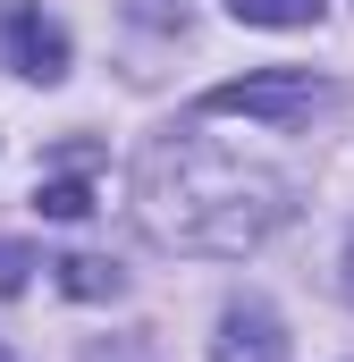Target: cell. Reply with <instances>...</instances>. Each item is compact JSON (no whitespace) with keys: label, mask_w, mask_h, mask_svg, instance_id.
<instances>
[{"label":"cell","mask_w":354,"mask_h":362,"mask_svg":"<svg viewBox=\"0 0 354 362\" xmlns=\"http://www.w3.org/2000/svg\"><path fill=\"white\" fill-rule=\"evenodd\" d=\"M42 270V253H34V245H8V236H0V295H25V278Z\"/></svg>","instance_id":"cell-8"},{"label":"cell","mask_w":354,"mask_h":362,"mask_svg":"<svg viewBox=\"0 0 354 362\" xmlns=\"http://www.w3.org/2000/svg\"><path fill=\"white\" fill-rule=\"evenodd\" d=\"M34 211H42V219H85V211H93V185L85 177H42V185H34Z\"/></svg>","instance_id":"cell-7"},{"label":"cell","mask_w":354,"mask_h":362,"mask_svg":"<svg viewBox=\"0 0 354 362\" xmlns=\"http://www.w3.org/2000/svg\"><path fill=\"white\" fill-rule=\"evenodd\" d=\"M211 362H287V329L262 295H236L219 312V337H211Z\"/></svg>","instance_id":"cell-4"},{"label":"cell","mask_w":354,"mask_h":362,"mask_svg":"<svg viewBox=\"0 0 354 362\" xmlns=\"http://www.w3.org/2000/svg\"><path fill=\"white\" fill-rule=\"evenodd\" d=\"M135 17H144V25H169V17L185 25V0H135Z\"/></svg>","instance_id":"cell-9"},{"label":"cell","mask_w":354,"mask_h":362,"mask_svg":"<svg viewBox=\"0 0 354 362\" xmlns=\"http://www.w3.org/2000/svg\"><path fill=\"white\" fill-rule=\"evenodd\" d=\"M59 270V286L76 295V303H101V295H118V270L110 262H93V253H68V262H51Z\"/></svg>","instance_id":"cell-5"},{"label":"cell","mask_w":354,"mask_h":362,"mask_svg":"<svg viewBox=\"0 0 354 362\" xmlns=\"http://www.w3.org/2000/svg\"><path fill=\"white\" fill-rule=\"evenodd\" d=\"M0 68L8 76H34V85H59L68 76V34L34 0H0Z\"/></svg>","instance_id":"cell-3"},{"label":"cell","mask_w":354,"mask_h":362,"mask_svg":"<svg viewBox=\"0 0 354 362\" xmlns=\"http://www.w3.org/2000/svg\"><path fill=\"white\" fill-rule=\"evenodd\" d=\"M346 295H354V245H346Z\"/></svg>","instance_id":"cell-10"},{"label":"cell","mask_w":354,"mask_h":362,"mask_svg":"<svg viewBox=\"0 0 354 362\" xmlns=\"http://www.w3.org/2000/svg\"><path fill=\"white\" fill-rule=\"evenodd\" d=\"M329 101V76L312 68H253V76H228V85L202 93V118H253V127H295Z\"/></svg>","instance_id":"cell-2"},{"label":"cell","mask_w":354,"mask_h":362,"mask_svg":"<svg viewBox=\"0 0 354 362\" xmlns=\"http://www.w3.org/2000/svg\"><path fill=\"white\" fill-rule=\"evenodd\" d=\"M245 25H321V8L329 0H228Z\"/></svg>","instance_id":"cell-6"},{"label":"cell","mask_w":354,"mask_h":362,"mask_svg":"<svg viewBox=\"0 0 354 362\" xmlns=\"http://www.w3.org/2000/svg\"><path fill=\"white\" fill-rule=\"evenodd\" d=\"M135 202L144 228L177 253H253L287 219V185L211 144H152L135 169Z\"/></svg>","instance_id":"cell-1"}]
</instances>
